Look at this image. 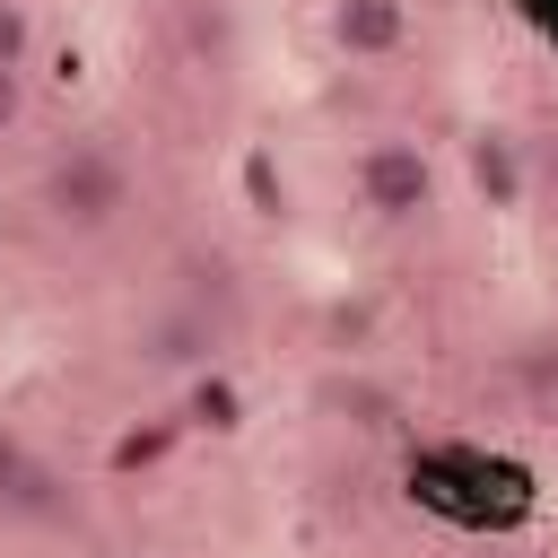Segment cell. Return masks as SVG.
Returning a JSON list of instances; mask_svg holds the SVG:
<instances>
[{
    "instance_id": "1",
    "label": "cell",
    "mask_w": 558,
    "mask_h": 558,
    "mask_svg": "<svg viewBox=\"0 0 558 558\" xmlns=\"http://www.w3.org/2000/svg\"><path fill=\"white\" fill-rule=\"evenodd\" d=\"M122 201H131V174H122V157L96 148V140H70V148L44 166V209H52V227H70V235L113 227Z\"/></svg>"
},
{
    "instance_id": "2",
    "label": "cell",
    "mask_w": 558,
    "mask_h": 558,
    "mask_svg": "<svg viewBox=\"0 0 558 558\" xmlns=\"http://www.w3.org/2000/svg\"><path fill=\"white\" fill-rule=\"evenodd\" d=\"M357 201H366L384 227L427 218V209H436V166H427V148H418V140H375V148L357 157Z\"/></svg>"
},
{
    "instance_id": "3",
    "label": "cell",
    "mask_w": 558,
    "mask_h": 558,
    "mask_svg": "<svg viewBox=\"0 0 558 558\" xmlns=\"http://www.w3.org/2000/svg\"><path fill=\"white\" fill-rule=\"evenodd\" d=\"M401 35H410L401 0H331V44L349 61H384V52H401Z\"/></svg>"
},
{
    "instance_id": "4",
    "label": "cell",
    "mask_w": 558,
    "mask_h": 558,
    "mask_svg": "<svg viewBox=\"0 0 558 558\" xmlns=\"http://www.w3.org/2000/svg\"><path fill=\"white\" fill-rule=\"evenodd\" d=\"M471 183L488 192V209H514V201H523V157H514L506 131H480V140H471Z\"/></svg>"
},
{
    "instance_id": "5",
    "label": "cell",
    "mask_w": 558,
    "mask_h": 558,
    "mask_svg": "<svg viewBox=\"0 0 558 558\" xmlns=\"http://www.w3.org/2000/svg\"><path fill=\"white\" fill-rule=\"evenodd\" d=\"M209 349H218V331H209V314H192V305H174V314L148 323V357H157V366H201Z\"/></svg>"
},
{
    "instance_id": "6",
    "label": "cell",
    "mask_w": 558,
    "mask_h": 558,
    "mask_svg": "<svg viewBox=\"0 0 558 558\" xmlns=\"http://www.w3.org/2000/svg\"><path fill=\"white\" fill-rule=\"evenodd\" d=\"M44 497V462L26 453V436L0 418V506H35Z\"/></svg>"
},
{
    "instance_id": "7",
    "label": "cell",
    "mask_w": 558,
    "mask_h": 558,
    "mask_svg": "<svg viewBox=\"0 0 558 558\" xmlns=\"http://www.w3.org/2000/svg\"><path fill=\"white\" fill-rule=\"evenodd\" d=\"M183 44H192L201 61H227V52H235V9H227V0H192Z\"/></svg>"
},
{
    "instance_id": "8",
    "label": "cell",
    "mask_w": 558,
    "mask_h": 558,
    "mask_svg": "<svg viewBox=\"0 0 558 558\" xmlns=\"http://www.w3.org/2000/svg\"><path fill=\"white\" fill-rule=\"evenodd\" d=\"M26 61H35V9L0 0V70H26Z\"/></svg>"
},
{
    "instance_id": "9",
    "label": "cell",
    "mask_w": 558,
    "mask_h": 558,
    "mask_svg": "<svg viewBox=\"0 0 558 558\" xmlns=\"http://www.w3.org/2000/svg\"><path fill=\"white\" fill-rule=\"evenodd\" d=\"M26 113V70H0V131H17Z\"/></svg>"
}]
</instances>
